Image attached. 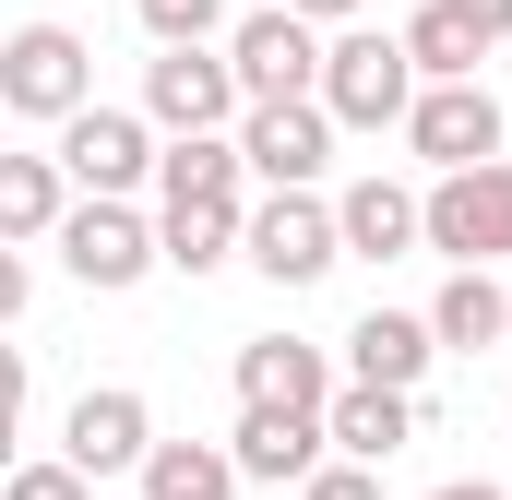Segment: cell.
Here are the masks:
<instances>
[{
  "instance_id": "cell-5",
  "label": "cell",
  "mask_w": 512,
  "mask_h": 500,
  "mask_svg": "<svg viewBox=\"0 0 512 500\" xmlns=\"http://www.w3.org/2000/svg\"><path fill=\"white\" fill-rule=\"evenodd\" d=\"M227 60H239V84L262 96H322V60H334V36L298 12V0H262V12H239L227 24Z\"/></svg>"
},
{
  "instance_id": "cell-15",
  "label": "cell",
  "mask_w": 512,
  "mask_h": 500,
  "mask_svg": "<svg viewBox=\"0 0 512 500\" xmlns=\"http://www.w3.org/2000/svg\"><path fill=\"white\" fill-rule=\"evenodd\" d=\"M334 393H346L334 358L298 346V334H251V346H239V405H310V417H322Z\"/></svg>"
},
{
  "instance_id": "cell-20",
  "label": "cell",
  "mask_w": 512,
  "mask_h": 500,
  "mask_svg": "<svg viewBox=\"0 0 512 500\" xmlns=\"http://www.w3.org/2000/svg\"><path fill=\"white\" fill-rule=\"evenodd\" d=\"M429 322H441V346H465V358H477V346H501V334H512L501 274H489V262H453V286L429 298Z\"/></svg>"
},
{
  "instance_id": "cell-24",
  "label": "cell",
  "mask_w": 512,
  "mask_h": 500,
  "mask_svg": "<svg viewBox=\"0 0 512 500\" xmlns=\"http://www.w3.org/2000/svg\"><path fill=\"white\" fill-rule=\"evenodd\" d=\"M0 500H96V477H84L72 453H24V465H12V489H0Z\"/></svg>"
},
{
  "instance_id": "cell-10",
  "label": "cell",
  "mask_w": 512,
  "mask_h": 500,
  "mask_svg": "<svg viewBox=\"0 0 512 500\" xmlns=\"http://www.w3.org/2000/svg\"><path fill=\"white\" fill-rule=\"evenodd\" d=\"M155 120H131V108H72L60 120V167H72V191H143L155 179Z\"/></svg>"
},
{
  "instance_id": "cell-2",
  "label": "cell",
  "mask_w": 512,
  "mask_h": 500,
  "mask_svg": "<svg viewBox=\"0 0 512 500\" xmlns=\"http://www.w3.org/2000/svg\"><path fill=\"white\" fill-rule=\"evenodd\" d=\"M0 108L12 120H72V108H96V60H84V36L72 24H12L0 36Z\"/></svg>"
},
{
  "instance_id": "cell-8",
  "label": "cell",
  "mask_w": 512,
  "mask_h": 500,
  "mask_svg": "<svg viewBox=\"0 0 512 500\" xmlns=\"http://www.w3.org/2000/svg\"><path fill=\"white\" fill-rule=\"evenodd\" d=\"M334 108L322 96H262L251 120H239V155H251L262 191H322V167H334Z\"/></svg>"
},
{
  "instance_id": "cell-26",
  "label": "cell",
  "mask_w": 512,
  "mask_h": 500,
  "mask_svg": "<svg viewBox=\"0 0 512 500\" xmlns=\"http://www.w3.org/2000/svg\"><path fill=\"white\" fill-rule=\"evenodd\" d=\"M453 12H465V24H477L489 48H501V36H512V0H453Z\"/></svg>"
},
{
  "instance_id": "cell-23",
  "label": "cell",
  "mask_w": 512,
  "mask_h": 500,
  "mask_svg": "<svg viewBox=\"0 0 512 500\" xmlns=\"http://www.w3.org/2000/svg\"><path fill=\"white\" fill-rule=\"evenodd\" d=\"M131 12H143L155 48H203V36H227V0H131Z\"/></svg>"
},
{
  "instance_id": "cell-9",
  "label": "cell",
  "mask_w": 512,
  "mask_h": 500,
  "mask_svg": "<svg viewBox=\"0 0 512 500\" xmlns=\"http://www.w3.org/2000/svg\"><path fill=\"white\" fill-rule=\"evenodd\" d=\"M60 453H72L96 489H108V477H143V465H155V405H143L131 381H96V393L60 417Z\"/></svg>"
},
{
  "instance_id": "cell-3",
  "label": "cell",
  "mask_w": 512,
  "mask_h": 500,
  "mask_svg": "<svg viewBox=\"0 0 512 500\" xmlns=\"http://www.w3.org/2000/svg\"><path fill=\"white\" fill-rule=\"evenodd\" d=\"M143 120L155 131H239L251 120V84H239V60L203 36V48H155L143 60Z\"/></svg>"
},
{
  "instance_id": "cell-4",
  "label": "cell",
  "mask_w": 512,
  "mask_h": 500,
  "mask_svg": "<svg viewBox=\"0 0 512 500\" xmlns=\"http://www.w3.org/2000/svg\"><path fill=\"white\" fill-rule=\"evenodd\" d=\"M60 262H72L96 298H120V286H143V274L167 262V227H143L131 191H84V203L60 215Z\"/></svg>"
},
{
  "instance_id": "cell-14",
  "label": "cell",
  "mask_w": 512,
  "mask_h": 500,
  "mask_svg": "<svg viewBox=\"0 0 512 500\" xmlns=\"http://www.w3.org/2000/svg\"><path fill=\"white\" fill-rule=\"evenodd\" d=\"M441 358V322L429 310H358V334H346V381H393V393H417Z\"/></svg>"
},
{
  "instance_id": "cell-16",
  "label": "cell",
  "mask_w": 512,
  "mask_h": 500,
  "mask_svg": "<svg viewBox=\"0 0 512 500\" xmlns=\"http://www.w3.org/2000/svg\"><path fill=\"white\" fill-rule=\"evenodd\" d=\"M239 179H251L239 131H167L155 155V203H239Z\"/></svg>"
},
{
  "instance_id": "cell-13",
  "label": "cell",
  "mask_w": 512,
  "mask_h": 500,
  "mask_svg": "<svg viewBox=\"0 0 512 500\" xmlns=\"http://www.w3.org/2000/svg\"><path fill=\"white\" fill-rule=\"evenodd\" d=\"M334 215H346V262H393V250H417L429 239V191H405V179H346L334 191Z\"/></svg>"
},
{
  "instance_id": "cell-7",
  "label": "cell",
  "mask_w": 512,
  "mask_h": 500,
  "mask_svg": "<svg viewBox=\"0 0 512 500\" xmlns=\"http://www.w3.org/2000/svg\"><path fill=\"white\" fill-rule=\"evenodd\" d=\"M429 250L441 262H512V155L429 179Z\"/></svg>"
},
{
  "instance_id": "cell-25",
  "label": "cell",
  "mask_w": 512,
  "mask_h": 500,
  "mask_svg": "<svg viewBox=\"0 0 512 500\" xmlns=\"http://www.w3.org/2000/svg\"><path fill=\"white\" fill-rule=\"evenodd\" d=\"M298 500H382V465H358V453H334V465H322V477H310Z\"/></svg>"
},
{
  "instance_id": "cell-21",
  "label": "cell",
  "mask_w": 512,
  "mask_h": 500,
  "mask_svg": "<svg viewBox=\"0 0 512 500\" xmlns=\"http://www.w3.org/2000/svg\"><path fill=\"white\" fill-rule=\"evenodd\" d=\"M143 500H239V453L227 441H155Z\"/></svg>"
},
{
  "instance_id": "cell-17",
  "label": "cell",
  "mask_w": 512,
  "mask_h": 500,
  "mask_svg": "<svg viewBox=\"0 0 512 500\" xmlns=\"http://www.w3.org/2000/svg\"><path fill=\"white\" fill-rule=\"evenodd\" d=\"M322 417H334V453H358V465H393L417 441V393H393V381H346Z\"/></svg>"
},
{
  "instance_id": "cell-28",
  "label": "cell",
  "mask_w": 512,
  "mask_h": 500,
  "mask_svg": "<svg viewBox=\"0 0 512 500\" xmlns=\"http://www.w3.org/2000/svg\"><path fill=\"white\" fill-rule=\"evenodd\" d=\"M429 500H501V489H489V477H453V489H429Z\"/></svg>"
},
{
  "instance_id": "cell-12",
  "label": "cell",
  "mask_w": 512,
  "mask_h": 500,
  "mask_svg": "<svg viewBox=\"0 0 512 500\" xmlns=\"http://www.w3.org/2000/svg\"><path fill=\"white\" fill-rule=\"evenodd\" d=\"M322 441H334V417H310V405H239V429H227L239 477H262V489H310Z\"/></svg>"
},
{
  "instance_id": "cell-19",
  "label": "cell",
  "mask_w": 512,
  "mask_h": 500,
  "mask_svg": "<svg viewBox=\"0 0 512 500\" xmlns=\"http://www.w3.org/2000/svg\"><path fill=\"white\" fill-rule=\"evenodd\" d=\"M155 227H167V274H215L251 250V203H167Z\"/></svg>"
},
{
  "instance_id": "cell-11",
  "label": "cell",
  "mask_w": 512,
  "mask_h": 500,
  "mask_svg": "<svg viewBox=\"0 0 512 500\" xmlns=\"http://www.w3.org/2000/svg\"><path fill=\"white\" fill-rule=\"evenodd\" d=\"M405 143H417V167L441 179V167H489L501 155V96L465 72V84H429L417 96V120H405Z\"/></svg>"
},
{
  "instance_id": "cell-1",
  "label": "cell",
  "mask_w": 512,
  "mask_h": 500,
  "mask_svg": "<svg viewBox=\"0 0 512 500\" xmlns=\"http://www.w3.org/2000/svg\"><path fill=\"white\" fill-rule=\"evenodd\" d=\"M417 96H429V72H417L405 24H346V36H334V60H322V108H334L346 131H405Z\"/></svg>"
},
{
  "instance_id": "cell-18",
  "label": "cell",
  "mask_w": 512,
  "mask_h": 500,
  "mask_svg": "<svg viewBox=\"0 0 512 500\" xmlns=\"http://www.w3.org/2000/svg\"><path fill=\"white\" fill-rule=\"evenodd\" d=\"M60 215H72V167L60 155H0V239L36 250V239H60Z\"/></svg>"
},
{
  "instance_id": "cell-27",
  "label": "cell",
  "mask_w": 512,
  "mask_h": 500,
  "mask_svg": "<svg viewBox=\"0 0 512 500\" xmlns=\"http://www.w3.org/2000/svg\"><path fill=\"white\" fill-rule=\"evenodd\" d=\"M298 12H310V24H358V0H298Z\"/></svg>"
},
{
  "instance_id": "cell-6",
  "label": "cell",
  "mask_w": 512,
  "mask_h": 500,
  "mask_svg": "<svg viewBox=\"0 0 512 500\" xmlns=\"http://www.w3.org/2000/svg\"><path fill=\"white\" fill-rule=\"evenodd\" d=\"M251 274H274V286H322L334 262H346V215L322 203V191H262L251 203V250H239Z\"/></svg>"
},
{
  "instance_id": "cell-22",
  "label": "cell",
  "mask_w": 512,
  "mask_h": 500,
  "mask_svg": "<svg viewBox=\"0 0 512 500\" xmlns=\"http://www.w3.org/2000/svg\"><path fill=\"white\" fill-rule=\"evenodd\" d=\"M405 48H417V72H429V84H465V72L489 60V36H477V24H465L453 0H429V12H405Z\"/></svg>"
}]
</instances>
